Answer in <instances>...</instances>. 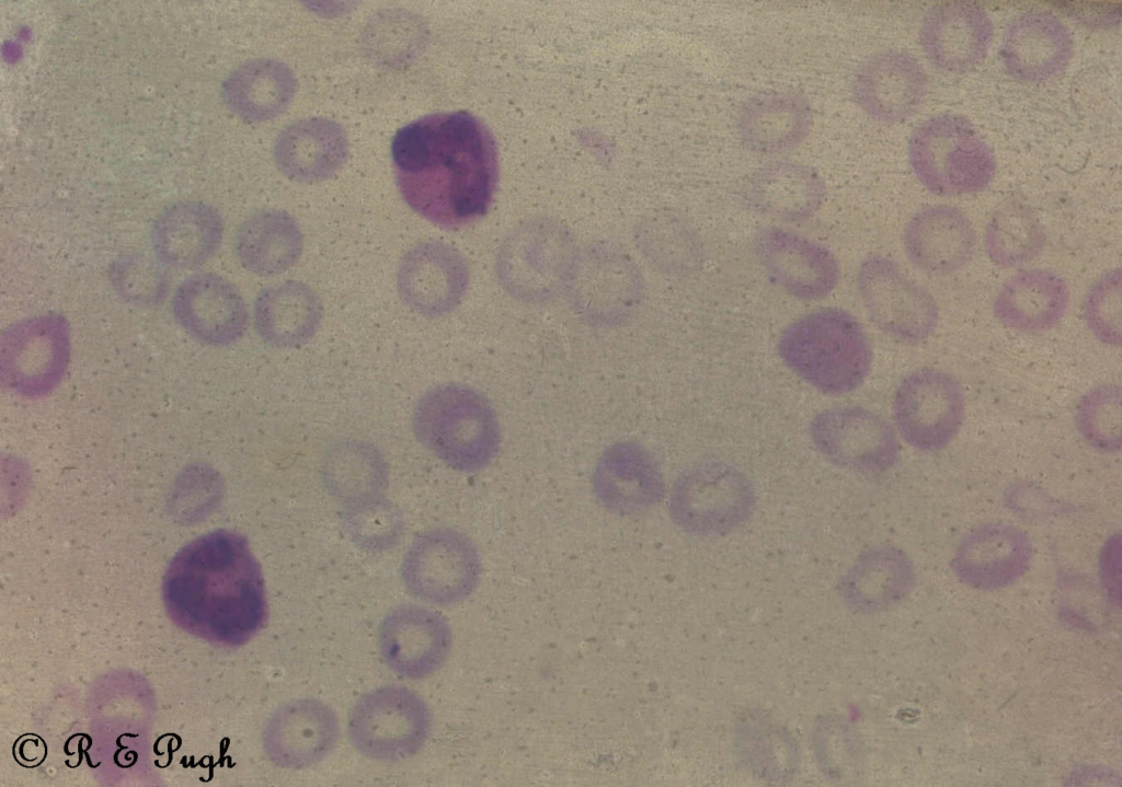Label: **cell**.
<instances>
[{
	"label": "cell",
	"instance_id": "obj_15",
	"mask_svg": "<svg viewBox=\"0 0 1122 787\" xmlns=\"http://www.w3.org/2000/svg\"><path fill=\"white\" fill-rule=\"evenodd\" d=\"M754 247L769 280L791 297L820 300L838 283L836 258L810 239L780 228H767L757 234Z\"/></svg>",
	"mask_w": 1122,
	"mask_h": 787
},
{
	"label": "cell",
	"instance_id": "obj_18",
	"mask_svg": "<svg viewBox=\"0 0 1122 787\" xmlns=\"http://www.w3.org/2000/svg\"><path fill=\"white\" fill-rule=\"evenodd\" d=\"M574 259L569 243L551 230L529 229L502 250L497 276L505 289L525 301H542L566 287Z\"/></svg>",
	"mask_w": 1122,
	"mask_h": 787
},
{
	"label": "cell",
	"instance_id": "obj_32",
	"mask_svg": "<svg viewBox=\"0 0 1122 787\" xmlns=\"http://www.w3.org/2000/svg\"><path fill=\"white\" fill-rule=\"evenodd\" d=\"M566 288L575 306L595 322H612L628 314L641 296V279L625 261L574 262Z\"/></svg>",
	"mask_w": 1122,
	"mask_h": 787
},
{
	"label": "cell",
	"instance_id": "obj_12",
	"mask_svg": "<svg viewBox=\"0 0 1122 787\" xmlns=\"http://www.w3.org/2000/svg\"><path fill=\"white\" fill-rule=\"evenodd\" d=\"M810 435L827 461L859 473H883L900 454L893 428L863 407H832L817 413L811 420Z\"/></svg>",
	"mask_w": 1122,
	"mask_h": 787
},
{
	"label": "cell",
	"instance_id": "obj_22",
	"mask_svg": "<svg viewBox=\"0 0 1122 787\" xmlns=\"http://www.w3.org/2000/svg\"><path fill=\"white\" fill-rule=\"evenodd\" d=\"M1073 42L1066 26L1054 15L1030 11L1007 27L1001 57L1009 74L1022 82H1041L1067 66Z\"/></svg>",
	"mask_w": 1122,
	"mask_h": 787
},
{
	"label": "cell",
	"instance_id": "obj_40",
	"mask_svg": "<svg viewBox=\"0 0 1122 787\" xmlns=\"http://www.w3.org/2000/svg\"><path fill=\"white\" fill-rule=\"evenodd\" d=\"M421 37L419 19L396 12L371 23L366 44L378 60L391 65L408 60L419 49Z\"/></svg>",
	"mask_w": 1122,
	"mask_h": 787
},
{
	"label": "cell",
	"instance_id": "obj_10",
	"mask_svg": "<svg viewBox=\"0 0 1122 787\" xmlns=\"http://www.w3.org/2000/svg\"><path fill=\"white\" fill-rule=\"evenodd\" d=\"M70 326L57 312L20 320L0 337L2 378L25 395L49 392L61 380L70 357Z\"/></svg>",
	"mask_w": 1122,
	"mask_h": 787
},
{
	"label": "cell",
	"instance_id": "obj_20",
	"mask_svg": "<svg viewBox=\"0 0 1122 787\" xmlns=\"http://www.w3.org/2000/svg\"><path fill=\"white\" fill-rule=\"evenodd\" d=\"M172 310L180 325L207 345H229L247 328L242 296L229 280L216 274H195L184 279L173 294Z\"/></svg>",
	"mask_w": 1122,
	"mask_h": 787
},
{
	"label": "cell",
	"instance_id": "obj_24",
	"mask_svg": "<svg viewBox=\"0 0 1122 787\" xmlns=\"http://www.w3.org/2000/svg\"><path fill=\"white\" fill-rule=\"evenodd\" d=\"M926 90V76L918 62L906 53L888 51L873 57L859 71L855 97L874 119L896 123L918 108Z\"/></svg>",
	"mask_w": 1122,
	"mask_h": 787
},
{
	"label": "cell",
	"instance_id": "obj_35",
	"mask_svg": "<svg viewBox=\"0 0 1122 787\" xmlns=\"http://www.w3.org/2000/svg\"><path fill=\"white\" fill-rule=\"evenodd\" d=\"M988 258L997 266L1012 268L1037 257L1045 244L1044 229L1023 202L1009 200L991 216L984 236Z\"/></svg>",
	"mask_w": 1122,
	"mask_h": 787
},
{
	"label": "cell",
	"instance_id": "obj_2",
	"mask_svg": "<svg viewBox=\"0 0 1122 787\" xmlns=\"http://www.w3.org/2000/svg\"><path fill=\"white\" fill-rule=\"evenodd\" d=\"M169 602L188 612H206L217 635L241 644L264 624L265 586L247 540L215 531L191 543L174 559L165 583Z\"/></svg>",
	"mask_w": 1122,
	"mask_h": 787
},
{
	"label": "cell",
	"instance_id": "obj_38",
	"mask_svg": "<svg viewBox=\"0 0 1122 787\" xmlns=\"http://www.w3.org/2000/svg\"><path fill=\"white\" fill-rule=\"evenodd\" d=\"M108 274L118 296L136 305H154L164 298L168 290V277L162 267L144 255L118 257Z\"/></svg>",
	"mask_w": 1122,
	"mask_h": 787
},
{
	"label": "cell",
	"instance_id": "obj_41",
	"mask_svg": "<svg viewBox=\"0 0 1122 787\" xmlns=\"http://www.w3.org/2000/svg\"><path fill=\"white\" fill-rule=\"evenodd\" d=\"M346 526L356 544L368 551H382L394 544L401 525L389 507L373 502L362 504L347 517Z\"/></svg>",
	"mask_w": 1122,
	"mask_h": 787
},
{
	"label": "cell",
	"instance_id": "obj_33",
	"mask_svg": "<svg viewBox=\"0 0 1122 787\" xmlns=\"http://www.w3.org/2000/svg\"><path fill=\"white\" fill-rule=\"evenodd\" d=\"M236 254L250 273L271 277L283 274L299 259L304 238L296 220L278 209L261 210L239 227Z\"/></svg>",
	"mask_w": 1122,
	"mask_h": 787
},
{
	"label": "cell",
	"instance_id": "obj_8",
	"mask_svg": "<svg viewBox=\"0 0 1122 787\" xmlns=\"http://www.w3.org/2000/svg\"><path fill=\"white\" fill-rule=\"evenodd\" d=\"M482 563L474 543L463 533L440 528L419 535L401 565L405 590L435 605L466 600L478 587Z\"/></svg>",
	"mask_w": 1122,
	"mask_h": 787
},
{
	"label": "cell",
	"instance_id": "obj_19",
	"mask_svg": "<svg viewBox=\"0 0 1122 787\" xmlns=\"http://www.w3.org/2000/svg\"><path fill=\"white\" fill-rule=\"evenodd\" d=\"M1033 554L1024 531L991 522L969 531L960 541L952 569L960 581L980 590L1005 588L1028 569Z\"/></svg>",
	"mask_w": 1122,
	"mask_h": 787
},
{
	"label": "cell",
	"instance_id": "obj_28",
	"mask_svg": "<svg viewBox=\"0 0 1122 787\" xmlns=\"http://www.w3.org/2000/svg\"><path fill=\"white\" fill-rule=\"evenodd\" d=\"M254 325L259 336L277 348L308 343L322 319L319 296L306 283L287 280L262 289L254 301Z\"/></svg>",
	"mask_w": 1122,
	"mask_h": 787
},
{
	"label": "cell",
	"instance_id": "obj_31",
	"mask_svg": "<svg viewBox=\"0 0 1122 787\" xmlns=\"http://www.w3.org/2000/svg\"><path fill=\"white\" fill-rule=\"evenodd\" d=\"M812 113L806 100L792 92H772L748 100L737 115L742 141L760 153H780L808 135Z\"/></svg>",
	"mask_w": 1122,
	"mask_h": 787
},
{
	"label": "cell",
	"instance_id": "obj_26",
	"mask_svg": "<svg viewBox=\"0 0 1122 787\" xmlns=\"http://www.w3.org/2000/svg\"><path fill=\"white\" fill-rule=\"evenodd\" d=\"M224 223L216 209L199 201H182L156 219L150 242L158 259L176 268H193L219 247Z\"/></svg>",
	"mask_w": 1122,
	"mask_h": 787
},
{
	"label": "cell",
	"instance_id": "obj_3",
	"mask_svg": "<svg viewBox=\"0 0 1122 787\" xmlns=\"http://www.w3.org/2000/svg\"><path fill=\"white\" fill-rule=\"evenodd\" d=\"M778 352L794 374L833 396L860 386L872 363V347L861 323L836 308L816 310L790 323L779 336Z\"/></svg>",
	"mask_w": 1122,
	"mask_h": 787
},
{
	"label": "cell",
	"instance_id": "obj_6",
	"mask_svg": "<svg viewBox=\"0 0 1122 787\" xmlns=\"http://www.w3.org/2000/svg\"><path fill=\"white\" fill-rule=\"evenodd\" d=\"M756 494L748 477L719 461L696 464L673 485L668 512L674 524L692 536L730 533L753 514Z\"/></svg>",
	"mask_w": 1122,
	"mask_h": 787
},
{
	"label": "cell",
	"instance_id": "obj_13",
	"mask_svg": "<svg viewBox=\"0 0 1122 787\" xmlns=\"http://www.w3.org/2000/svg\"><path fill=\"white\" fill-rule=\"evenodd\" d=\"M378 648L389 669L405 679H424L447 660L453 634L437 612L402 604L386 614L378 629Z\"/></svg>",
	"mask_w": 1122,
	"mask_h": 787
},
{
	"label": "cell",
	"instance_id": "obj_11",
	"mask_svg": "<svg viewBox=\"0 0 1122 787\" xmlns=\"http://www.w3.org/2000/svg\"><path fill=\"white\" fill-rule=\"evenodd\" d=\"M965 410L960 383L948 372L921 368L898 384L893 416L903 439L923 451L947 447L958 435Z\"/></svg>",
	"mask_w": 1122,
	"mask_h": 787
},
{
	"label": "cell",
	"instance_id": "obj_7",
	"mask_svg": "<svg viewBox=\"0 0 1122 787\" xmlns=\"http://www.w3.org/2000/svg\"><path fill=\"white\" fill-rule=\"evenodd\" d=\"M432 715L412 690L386 685L363 695L352 708L347 733L362 755L378 762H401L424 747Z\"/></svg>",
	"mask_w": 1122,
	"mask_h": 787
},
{
	"label": "cell",
	"instance_id": "obj_36",
	"mask_svg": "<svg viewBox=\"0 0 1122 787\" xmlns=\"http://www.w3.org/2000/svg\"><path fill=\"white\" fill-rule=\"evenodd\" d=\"M325 475L336 495L363 504L380 487L383 470L373 449L355 443L341 445L330 454Z\"/></svg>",
	"mask_w": 1122,
	"mask_h": 787
},
{
	"label": "cell",
	"instance_id": "obj_9",
	"mask_svg": "<svg viewBox=\"0 0 1122 787\" xmlns=\"http://www.w3.org/2000/svg\"><path fill=\"white\" fill-rule=\"evenodd\" d=\"M861 301L884 334L907 345L928 339L939 323L935 298L883 256L867 258L857 275Z\"/></svg>",
	"mask_w": 1122,
	"mask_h": 787
},
{
	"label": "cell",
	"instance_id": "obj_16",
	"mask_svg": "<svg viewBox=\"0 0 1122 787\" xmlns=\"http://www.w3.org/2000/svg\"><path fill=\"white\" fill-rule=\"evenodd\" d=\"M469 283V267L462 254L443 242L427 241L413 246L401 259L397 287L404 304L423 316L453 311Z\"/></svg>",
	"mask_w": 1122,
	"mask_h": 787
},
{
	"label": "cell",
	"instance_id": "obj_5",
	"mask_svg": "<svg viewBox=\"0 0 1122 787\" xmlns=\"http://www.w3.org/2000/svg\"><path fill=\"white\" fill-rule=\"evenodd\" d=\"M908 153L919 182L938 196L978 192L996 171L988 144L970 121L957 115H938L918 126Z\"/></svg>",
	"mask_w": 1122,
	"mask_h": 787
},
{
	"label": "cell",
	"instance_id": "obj_21",
	"mask_svg": "<svg viewBox=\"0 0 1122 787\" xmlns=\"http://www.w3.org/2000/svg\"><path fill=\"white\" fill-rule=\"evenodd\" d=\"M919 36L926 56L937 68L963 72L987 54L993 25L987 13L974 4L943 3L925 15Z\"/></svg>",
	"mask_w": 1122,
	"mask_h": 787
},
{
	"label": "cell",
	"instance_id": "obj_37",
	"mask_svg": "<svg viewBox=\"0 0 1122 787\" xmlns=\"http://www.w3.org/2000/svg\"><path fill=\"white\" fill-rule=\"evenodd\" d=\"M1076 424L1084 439L1094 448L1106 452L1120 450L1122 444L1120 386L1103 384L1088 392L1078 404Z\"/></svg>",
	"mask_w": 1122,
	"mask_h": 787
},
{
	"label": "cell",
	"instance_id": "obj_29",
	"mask_svg": "<svg viewBox=\"0 0 1122 787\" xmlns=\"http://www.w3.org/2000/svg\"><path fill=\"white\" fill-rule=\"evenodd\" d=\"M916 579L911 559L901 549L881 545L865 552L847 570L839 590L844 602L859 612H878L901 601Z\"/></svg>",
	"mask_w": 1122,
	"mask_h": 787
},
{
	"label": "cell",
	"instance_id": "obj_17",
	"mask_svg": "<svg viewBox=\"0 0 1122 787\" xmlns=\"http://www.w3.org/2000/svg\"><path fill=\"white\" fill-rule=\"evenodd\" d=\"M340 725L334 711L314 698H296L278 706L262 733L270 761L286 769L307 768L335 747Z\"/></svg>",
	"mask_w": 1122,
	"mask_h": 787
},
{
	"label": "cell",
	"instance_id": "obj_39",
	"mask_svg": "<svg viewBox=\"0 0 1122 787\" xmlns=\"http://www.w3.org/2000/svg\"><path fill=\"white\" fill-rule=\"evenodd\" d=\"M1087 327L1101 343L1119 347L1122 340V275L1103 274L1088 290L1084 302Z\"/></svg>",
	"mask_w": 1122,
	"mask_h": 787
},
{
	"label": "cell",
	"instance_id": "obj_30",
	"mask_svg": "<svg viewBox=\"0 0 1122 787\" xmlns=\"http://www.w3.org/2000/svg\"><path fill=\"white\" fill-rule=\"evenodd\" d=\"M825 194L821 176L800 163L779 162L757 171L745 188V199L755 211L787 222L809 219Z\"/></svg>",
	"mask_w": 1122,
	"mask_h": 787
},
{
	"label": "cell",
	"instance_id": "obj_4",
	"mask_svg": "<svg viewBox=\"0 0 1122 787\" xmlns=\"http://www.w3.org/2000/svg\"><path fill=\"white\" fill-rule=\"evenodd\" d=\"M420 443L450 468L476 473L501 447V427L490 401L478 390L445 383L426 391L413 412Z\"/></svg>",
	"mask_w": 1122,
	"mask_h": 787
},
{
	"label": "cell",
	"instance_id": "obj_27",
	"mask_svg": "<svg viewBox=\"0 0 1122 787\" xmlns=\"http://www.w3.org/2000/svg\"><path fill=\"white\" fill-rule=\"evenodd\" d=\"M1069 303L1066 281L1045 269H1029L1011 276L999 289L994 314L1006 327L1026 334L1053 328Z\"/></svg>",
	"mask_w": 1122,
	"mask_h": 787
},
{
	"label": "cell",
	"instance_id": "obj_23",
	"mask_svg": "<svg viewBox=\"0 0 1122 787\" xmlns=\"http://www.w3.org/2000/svg\"><path fill=\"white\" fill-rule=\"evenodd\" d=\"M976 236L959 209L938 205L917 212L904 232L909 262L921 271L941 276L961 269L975 251Z\"/></svg>",
	"mask_w": 1122,
	"mask_h": 787
},
{
	"label": "cell",
	"instance_id": "obj_14",
	"mask_svg": "<svg viewBox=\"0 0 1122 787\" xmlns=\"http://www.w3.org/2000/svg\"><path fill=\"white\" fill-rule=\"evenodd\" d=\"M592 490L606 511L638 516L655 507L665 495V481L654 454L636 441L608 445L597 458Z\"/></svg>",
	"mask_w": 1122,
	"mask_h": 787
},
{
	"label": "cell",
	"instance_id": "obj_25",
	"mask_svg": "<svg viewBox=\"0 0 1122 787\" xmlns=\"http://www.w3.org/2000/svg\"><path fill=\"white\" fill-rule=\"evenodd\" d=\"M347 137L333 120L309 117L287 126L276 138L274 159L279 171L298 183L321 182L347 157Z\"/></svg>",
	"mask_w": 1122,
	"mask_h": 787
},
{
	"label": "cell",
	"instance_id": "obj_1",
	"mask_svg": "<svg viewBox=\"0 0 1122 787\" xmlns=\"http://www.w3.org/2000/svg\"><path fill=\"white\" fill-rule=\"evenodd\" d=\"M398 188L422 217L445 227L483 216L497 183L496 148L488 128L466 112L423 116L391 142Z\"/></svg>",
	"mask_w": 1122,
	"mask_h": 787
},
{
	"label": "cell",
	"instance_id": "obj_34",
	"mask_svg": "<svg viewBox=\"0 0 1122 787\" xmlns=\"http://www.w3.org/2000/svg\"><path fill=\"white\" fill-rule=\"evenodd\" d=\"M296 88L295 76L285 63L260 58L244 62L227 77L222 97L239 117L264 121L289 106Z\"/></svg>",
	"mask_w": 1122,
	"mask_h": 787
}]
</instances>
